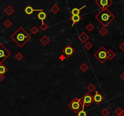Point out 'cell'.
Wrapping results in <instances>:
<instances>
[{
	"instance_id": "d4e9b609",
	"label": "cell",
	"mask_w": 124,
	"mask_h": 116,
	"mask_svg": "<svg viewBox=\"0 0 124 116\" xmlns=\"http://www.w3.org/2000/svg\"><path fill=\"white\" fill-rule=\"evenodd\" d=\"M110 114L109 110L107 108H104L102 111H101V114L103 116H108Z\"/></svg>"
},
{
	"instance_id": "f546056e",
	"label": "cell",
	"mask_w": 124,
	"mask_h": 116,
	"mask_svg": "<svg viewBox=\"0 0 124 116\" xmlns=\"http://www.w3.org/2000/svg\"><path fill=\"white\" fill-rule=\"evenodd\" d=\"M4 25L7 27V28H9V27L12 25V23L9 20H7L4 21Z\"/></svg>"
},
{
	"instance_id": "cb8c5ba5",
	"label": "cell",
	"mask_w": 124,
	"mask_h": 116,
	"mask_svg": "<svg viewBox=\"0 0 124 116\" xmlns=\"http://www.w3.org/2000/svg\"><path fill=\"white\" fill-rule=\"evenodd\" d=\"M93 44H92L91 42H89V41H88V42L85 43V45H84L85 48L86 49L88 50V51L90 50L93 47Z\"/></svg>"
},
{
	"instance_id": "4316f807",
	"label": "cell",
	"mask_w": 124,
	"mask_h": 116,
	"mask_svg": "<svg viewBox=\"0 0 124 116\" xmlns=\"http://www.w3.org/2000/svg\"><path fill=\"white\" fill-rule=\"evenodd\" d=\"M77 116H88V114L86 112L84 111V109L80 111L77 114Z\"/></svg>"
},
{
	"instance_id": "9c48e42d",
	"label": "cell",
	"mask_w": 124,
	"mask_h": 116,
	"mask_svg": "<svg viewBox=\"0 0 124 116\" xmlns=\"http://www.w3.org/2000/svg\"><path fill=\"white\" fill-rule=\"evenodd\" d=\"M62 52L65 54L67 57H71L75 52V49L70 45H67L65 48L63 49Z\"/></svg>"
},
{
	"instance_id": "e0dca14e",
	"label": "cell",
	"mask_w": 124,
	"mask_h": 116,
	"mask_svg": "<svg viewBox=\"0 0 124 116\" xmlns=\"http://www.w3.org/2000/svg\"><path fill=\"white\" fill-rule=\"evenodd\" d=\"M4 11H5V12L8 15L10 16V15H11L12 14L15 12V10H14V8H12V7L11 6H8L6 8Z\"/></svg>"
},
{
	"instance_id": "7c38bea8",
	"label": "cell",
	"mask_w": 124,
	"mask_h": 116,
	"mask_svg": "<svg viewBox=\"0 0 124 116\" xmlns=\"http://www.w3.org/2000/svg\"><path fill=\"white\" fill-rule=\"evenodd\" d=\"M82 19V18L80 15H72L70 17V20L72 21V26H73L76 23H78Z\"/></svg>"
},
{
	"instance_id": "ba28073f",
	"label": "cell",
	"mask_w": 124,
	"mask_h": 116,
	"mask_svg": "<svg viewBox=\"0 0 124 116\" xmlns=\"http://www.w3.org/2000/svg\"><path fill=\"white\" fill-rule=\"evenodd\" d=\"M93 97H94V102L97 105H100L105 100V97L98 91L96 92L94 95H93Z\"/></svg>"
},
{
	"instance_id": "d6986e66",
	"label": "cell",
	"mask_w": 124,
	"mask_h": 116,
	"mask_svg": "<svg viewBox=\"0 0 124 116\" xmlns=\"http://www.w3.org/2000/svg\"><path fill=\"white\" fill-rule=\"evenodd\" d=\"M99 33L101 35L105 36L108 33V31L105 27H103L102 28H101V29L99 30Z\"/></svg>"
},
{
	"instance_id": "e575fe53",
	"label": "cell",
	"mask_w": 124,
	"mask_h": 116,
	"mask_svg": "<svg viewBox=\"0 0 124 116\" xmlns=\"http://www.w3.org/2000/svg\"><path fill=\"white\" fill-rule=\"evenodd\" d=\"M120 78H121L124 81V72H123L122 74H121V75H120Z\"/></svg>"
},
{
	"instance_id": "484cf974",
	"label": "cell",
	"mask_w": 124,
	"mask_h": 116,
	"mask_svg": "<svg viewBox=\"0 0 124 116\" xmlns=\"http://www.w3.org/2000/svg\"><path fill=\"white\" fill-rule=\"evenodd\" d=\"M24 55L21 53V52H18L15 55V58L18 61H21L23 58Z\"/></svg>"
},
{
	"instance_id": "836d02e7",
	"label": "cell",
	"mask_w": 124,
	"mask_h": 116,
	"mask_svg": "<svg viewBox=\"0 0 124 116\" xmlns=\"http://www.w3.org/2000/svg\"><path fill=\"white\" fill-rule=\"evenodd\" d=\"M4 78H5V76L4 74H0V81L3 80Z\"/></svg>"
},
{
	"instance_id": "603a6c76",
	"label": "cell",
	"mask_w": 124,
	"mask_h": 116,
	"mask_svg": "<svg viewBox=\"0 0 124 116\" xmlns=\"http://www.w3.org/2000/svg\"><path fill=\"white\" fill-rule=\"evenodd\" d=\"M80 69L83 72H86V70H88V69H89V66H88L86 63H83L80 66Z\"/></svg>"
},
{
	"instance_id": "d590c367",
	"label": "cell",
	"mask_w": 124,
	"mask_h": 116,
	"mask_svg": "<svg viewBox=\"0 0 124 116\" xmlns=\"http://www.w3.org/2000/svg\"><path fill=\"white\" fill-rule=\"evenodd\" d=\"M117 116H124V111H123V112H122V113L120 114L117 115Z\"/></svg>"
},
{
	"instance_id": "4dcf8cb0",
	"label": "cell",
	"mask_w": 124,
	"mask_h": 116,
	"mask_svg": "<svg viewBox=\"0 0 124 116\" xmlns=\"http://www.w3.org/2000/svg\"><path fill=\"white\" fill-rule=\"evenodd\" d=\"M123 111H124V110L122 109L120 107H118L115 110V111H114V112H115V113L116 114L117 116V115L120 114L123 112Z\"/></svg>"
},
{
	"instance_id": "f1b7e54d",
	"label": "cell",
	"mask_w": 124,
	"mask_h": 116,
	"mask_svg": "<svg viewBox=\"0 0 124 116\" xmlns=\"http://www.w3.org/2000/svg\"><path fill=\"white\" fill-rule=\"evenodd\" d=\"M39 32V29L36 27V26H34V27L31 29V32L34 35H36Z\"/></svg>"
},
{
	"instance_id": "3957f363",
	"label": "cell",
	"mask_w": 124,
	"mask_h": 116,
	"mask_svg": "<svg viewBox=\"0 0 124 116\" xmlns=\"http://www.w3.org/2000/svg\"><path fill=\"white\" fill-rule=\"evenodd\" d=\"M84 104L81 98L76 97L68 105V107L72 110L75 114H77L80 111L84 109Z\"/></svg>"
},
{
	"instance_id": "8992f818",
	"label": "cell",
	"mask_w": 124,
	"mask_h": 116,
	"mask_svg": "<svg viewBox=\"0 0 124 116\" xmlns=\"http://www.w3.org/2000/svg\"><path fill=\"white\" fill-rule=\"evenodd\" d=\"M81 99L83 101L84 106H86V107L90 106L94 102L93 95H92L89 93H86L83 95V96L81 98Z\"/></svg>"
},
{
	"instance_id": "1f68e13d",
	"label": "cell",
	"mask_w": 124,
	"mask_h": 116,
	"mask_svg": "<svg viewBox=\"0 0 124 116\" xmlns=\"http://www.w3.org/2000/svg\"><path fill=\"white\" fill-rule=\"evenodd\" d=\"M58 58H59V60L60 61H62V62H63V61H65V59H66V56H65L64 54H62L59 56Z\"/></svg>"
},
{
	"instance_id": "83f0119b",
	"label": "cell",
	"mask_w": 124,
	"mask_h": 116,
	"mask_svg": "<svg viewBox=\"0 0 124 116\" xmlns=\"http://www.w3.org/2000/svg\"><path fill=\"white\" fill-rule=\"evenodd\" d=\"M94 29V26L91 23H89L86 26V29L88 31H89V32H91Z\"/></svg>"
},
{
	"instance_id": "7a4b0ae2",
	"label": "cell",
	"mask_w": 124,
	"mask_h": 116,
	"mask_svg": "<svg viewBox=\"0 0 124 116\" xmlns=\"http://www.w3.org/2000/svg\"><path fill=\"white\" fill-rule=\"evenodd\" d=\"M95 18L103 27H106L115 19V16L108 9H103L96 15Z\"/></svg>"
},
{
	"instance_id": "4fadbf2b",
	"label": "cell",
	"mask_w": 124,
	"mask_h": 116,
	"mask_svg": "<svg viewBox=\"0 0 124 116\" xmlns=\"http://www.w3.org/2000/svg\"><path fill=\"white\" fill-rule=\"evenodd\" d=\"M40 41L43 45H44V46H46V45L50 42V39L48 37H47L46 35H44L40 38Z\"/></svg>"
},
{
	"instance_id": "52a82bcc",
	"label": "cell",
	"mask_w": 124,
	"mask_h": 116,
	"mask_svg": "<svg viewBox=\"0 0 124 116\" xmlns=\"http://www.w3.org/2000/svg\"><path fill=\"white\" fill-rule=\"evenodd\" d=\"M95 4L101 9H108L113 4V0H96Z\"/></svg>"
},
{
	"instance_id": "30bf717a",
	"label": "cell",
	"mask_w": 124,
	"mask_h": 116,
	"mask_svg": "<svg viewBox=\"0 0 124 116\" xmlns=\"http://www.w3.org/2000/svg\"><path fill=\"white\" fill-rule=\"evenodd\" d=\"M41 12V11H43V10L42 9H34L31 6H28L27 7H26L24 9V12L27 15H31V14H32L34 12Z\"/></svg>"
},
{
	"instance_id": "ac0fdd59",
	"label": "cell",
	"mask_w": 124,
	"mask_h": 116,
	"mask_svg": "<svg viewBox=\"0 0 124 116\" xmlns=\"http://www.w3.org/2000/svg\"><path fill=\"white\" fill-rule=\"evenodd\" d=\"M51 11L52 12L53 14H57V13L59 12L60 8L57 5H54L52 8H51Z\"/></svg>"
},
{
	"instance_id": "6da1fadb",
	"label": "cell",
	"mask_w": 124,
	"mask_h": 116,
	"mask_svg": "<svg viewBox=\"0 0 124 116\" xmlns=\"http://www.w3.org/2000/svg\"><path fill=\"white\" fill-rule=\"evenodd\" d=\"M10 38L19 47H22L31 39V36L22 27H20L12 35Z\"/></svg>"
},
{
	"instance_id": "5b68a950",
	"label": "cell",
	"mask_w": 124,
	"mask_h": 116,
	"mask_svg": "<svg viewBox=\"0 0 124 116\" xmlns=\"http://www.w3.org/2000/svg\"><path fill=\"white\" fill-rule=\"evenodd\" d=\"M11 53L8 51L2 44H0V64H2L9 56Z\"/></svg>"
},
{
	"instance_id": "8fae6325",
	"label": "cell",
	"mask_w": 124,
	"mask_h": 116,
	"mask_svg": "<svg viewBox=\"0 0 124 116\" xmlns=\"http://www.w3.org/2000/svg\"><path fill=\"white\" fill-rule=\"evenodd\" d=\"M78 38L79 39L80 41L83 43H85L87 40L89 39V37L85 33V32H83L80 35H79L78 37Z\"/></svg>"
},
{
	"instance_id": "5bb4252c",
	"label": "cell",
	"mask_w": 124,
	"mask_h": 116,
	"mask_svg": "<svg viewBox=\"0 0 124 116\" xmlns=\"http://www.w3.org/2000/svg\"><path fill=\"white\" fill-rule=\"evenodd\" d=\"M86 6L85 5L83 6V7H82L81 8H80V9H78V8H74V9H72V10H71V14H72V15H79V14H80L81 10H82L83 9H84L85 8H86Z\"/></svg>"
},
{
	"instance_id": "2e32d148",
	"label": "cell",
	"mask_w": 124,
	"mask_h": 116,
	"mask_svg": "<svg viewBox=\"0 0 124 116\" xmlns=\"http://www.w3.org/2000/svg\"><path fill=\"white\" fill-rule=\"evenodd\" d=\"M116 56V54L112 51L111 49H109L107 51V58L109 60H111Z\"/></svg>"
},
{
	"instance_id": "d6a6232c",
	"label": "cell",
	"mask_w": 124,
	"mask_h": 116,
	"mask_svg": "<svg viewBox=\"0 0 124 116\" xmlns=\"http://www.w3.org/2000/svg\"><path fill=\"white\" fill-rule=\"evenodd\" d=\"M119 49H120V50H121V51H124V42L122 43L119 45Z\"/></svg>"
},
{
	"instance_id": "ffe728a7",
	"label": "cell",
	"mask_w": 124,
	"mask_h": 116,
	"mask_svg": "<svg viewBox=\"0 0 124 116\" xmlns=\"http://www.w3.org/2000/svg\"><path fill=\"white\" fill-rule=\"evenodd\" d=\"M8 70V69L3 65V64H0V74H4Z\"/></svg>"
},
{
	"instance_id": "44dd1931",
	"label": "cell",
	"mask_w": 124,
	"mask_h": 116,
	"mask_svg": "<svg viewBox=\"0 0 124 116\" xmlns=\"http://www.w3.org/2000/svg\"><path fill=\"white\" fill-rule=\"evenodd\" d=\"M96 89V87L93 84V83H91L87 87V89L89 91V93H93V92Z\"/></svg>"
},
{
	"instance_id": "7402d4cb",
	"label": "cell",
	"mask_w": 124,
	"mask_h": 116,
	"mask_svg": "<svg viewBox=\"0 0 124 116\" xmlns=\"http://www.w3.org/2000/svg\"><path fill=\"white\" fill-rule=\"evenodd\" d=\"M48 27H49L48 25H47V24L46 23L44 22V21H43V22H42V24H41L40 25V29H41L42 31H43V32L46 31V30L48 29Z\"/></svg>"
},
{
	"instance_id": "9a60e30c",
	"label": "cell",
	"mask_w": 124,
	"mask_h": 116,
	"mask_svg": "<svg viewBox=\"0 0 124 116\" xmlns=\"http://www.w3.org/2000/svg\"><path fill=\"white\" fill-rule=\"evenodd\" d=\"M37 17L39 20H40L42 22H43L44 20L47 18V15H46V13L44 12L43 11H41L39 12V13L38 14Z\"/></svg>"
},
{
	"instance_id": "277c9868",
	"label": "cell",
	"mask_w": 124,
	"mask_h": 116,
	"mask_svg": "<svg viewBox=\"0 0 124 116\" xmlns=\"http://www.w3.org/2000/svg\"><path fill=\"white\" fill-rule=\"evenodd\" d=\"M107 50L103 46L100 47L98 51L94 54V56L101 62V63H104L108 60L107 58Z\"/></svg>"
}]
</instances>
